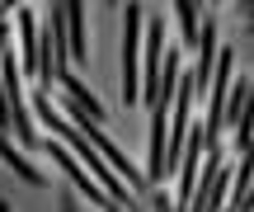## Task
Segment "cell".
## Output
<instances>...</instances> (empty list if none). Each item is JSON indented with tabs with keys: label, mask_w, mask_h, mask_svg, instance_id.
<instances>
[{
	"label": "cell",
	"mask_w": 254,
	"mask_h": 212,
	"mask_svg": "<svg viewBox=\"0 0 254 212\" xmlns=\"http://www.w3.org/2000/svg\"><path fill=\"white\" fill-rule=\"evenodd\" d=\"M57 85H62V94H66V99H71V104H80V109L90 113L94 123H109V113H104L99 94H94V90H90V85H85V80H80V75H75V71H66V75H62V80H57Z\"/></svg>",
	"instance_id": "5b68a950"
},
{
	"label": "cell",
	"mask_w": 254,
	"mask_h": 212,
	"mask_svg": "<svg viewBox=\"0 0 254 212\" xmlns=\"http://www.w3.org/2000/svg\"><path fill=\"white\" fill-rule=\"evenodd\" d=\"M146 5L123 9V104L141 99V47H146Z\"/></svg>",
	"instance_id": "7a4b0ae2"
},
{
	"label": "cell",
	"mask_w": 254,
	"mask_h": 212,
	"mask_svg": "<svg viewBox=\"0 0 254 212\" xmlns=\"http://www.w3.org/2000/svg\"><path fill=\"white\" fill-rule=\"evenodd\" d=\"M254 146V85H250V104H245V118L236 128V151H250Z\"/></svg>",
	"instance_id": "30bf717a"
},
{
	"label": "cell",
	"mask_w": 254,
	"mask_h": 212,
	"mask_svg": "<svg viewBox=\"0 0 254 212\" xmlns=\"http://www.w3.org/2000/svg\"><path fill=\"white\" fill-rule=\"evenodd\" d=\"M47 151H52V160H57V165H62V175H66V179H71V184H75V189H80V194H85V198H90V203H94V208H99V212H113V208H118V203H113V198H109V194H104V189H99V179H94V175H90V170H85V165H80V160H75V156H71V151H66V146H62V141H52V137H47Z\"/></svg>",
	"instance_id": "3957f363"
},
{
	"label": "cell",
	"mask_w": 254,
	"mask_h": 212,
	"mask_svg": "<svg viewBox=\"0 0 254 212\" xmlns=\"http://www.w3.org/2000/svg\"><path fill=\"white\" fill-rule=\"evenodd\" d=\"M66 28H71V62L90 57V33H85V5L66 0Z\"/></svg>",
	"instance_id": "52a82bcc"
},
{
	"label": "cell",
	"mask_w": 254,
	"mask_h": 212,
	"mask_svg": "<svg viewBox=\"0 0 254 212\" xmlns=\"http://www.w3.org/2000/svg\"><path fill=\"white\" fill-rule=\"evenodd\" d=\"M0 160H5V165L14 170L24 184H33V189H43V184H47V179H43V170H38L33 160L24 156V146H14V137H0Z\"/></svg>",
	"instance_id": "8992f818"
},
{
	"label": "cell",
	"mask_w": 254,
	"mask_h": 212,
	"mask_svg": "<svg viewBox=\"0 0 254 212\" xmlns=\"http://www.w3.org/2000/svg\"><path fill=\"white\" fill-rule=\"evenodd\" d=\"M174 19H179V33H184V43L189 47H202V5H193V0H179L174 5Z\"/></svg>",
	"instance_id": "ba28073f"
},
{
	"label": "cell",
	"mask_w": 254,
	"mask_h": 212,
	"mask_svg": "<svg viewBox=\"0 0 254 212\" xmlns=\"http://www.w3.org/2000/svg\"><path fill=\"white\" fill-rule=\"evenodd\" d=\"M0 212H9V203H0Z\"/></svg>",
	"instance_id": "7c38bea8"
},
{
	"label": "cell",
	"mask_w": 254,
	"mask_h": 212,
	"mask_svg": "<svg viewBox=\"0 0 254 212\" xmlns=\"http://www.w3.org/2000/svg\"><path fill=\"white\" fill-rule=\"evenodd\" d=\"M14 24H19V71L38 80L43 75V24L33 9H19Z\"/></svg>",
	"instance_id": "277c9868"
},
{
	"label": "cell",
	"mask_w": 254,
	"mask_h": 212,
	"mask_svg": "<svg viewBox=\"0 0 254 212\" xmlns=\"http://www.w3.org/2000/svg\"><path fill=\"white\" fill-rule=\"evenodd\" d=\"M66 71H71V28H66V5H52L43 24V75H38L43 94H52Z\"/></svg>",
	"instance_id": "6da1fadb"
},
{
	"label": "cell",
	"mask_w": 254,
	"mask_h": 212,
	"mask_svg": "<svg viewBox=\"0 0 254 212\" xmlns=\"http://www.w3.org/2000/svg\"><path fill=\"white\" fill-rule=\"evenodd\" d=\"M146 212H174V194H165V189H151V194H146Z\"/></svg>",
	"instance_id": "8fae6325"
},
{
	"label": "cell",
	"mask_w": 254,
	"mask_h": 212,
	"mask_svg": "<svg viewBox=\"0 0 254 212\" xmlns=\"http://www.w3.org/2000/svg\"><path fill=\"white\" fill-rule=\"evenodd\" d=\"M250 85H254V80H245V75H240V80H231V99H226V128H231V132L240 128V118H245V104H250Z\"/></svg>",
	"instance_id": "9c48e42d"
}]
</instances>
